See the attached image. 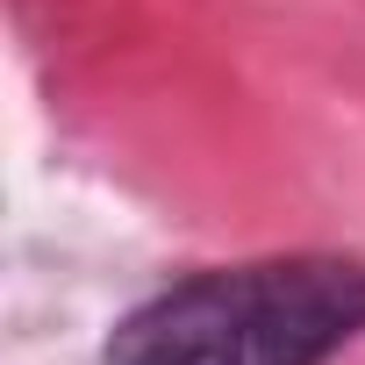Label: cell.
Instances as JSON below:
<instances>
[{"label":"cell","instance_id":"6da1fadb","mask_svg":"<svg viewBox=\"0 0 365 365\" xmlns=\"http://www.w3.org/2000/svg\"><path fill=\"white\" fill-rule=\"evenodd\" d=\"M358 329V258H258L143 301L108 336V365H329Z\"/></svg>","mask_w":365,"mask_h":365}]
</instances>
